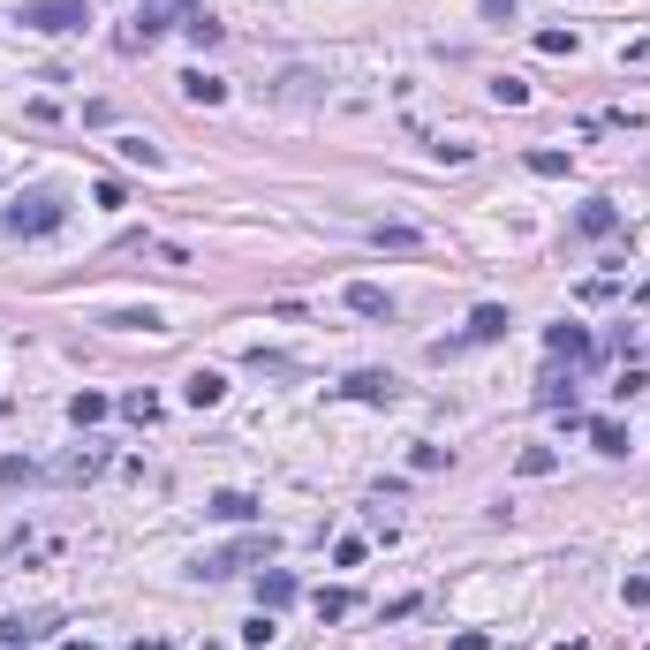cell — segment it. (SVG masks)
I'll return each mask as SVG.
<instances>
[{
	"label": "cell",
	"instance_id": "cell-4",
	"mask_svg": "<svg viewBox=\"0 0 650 650\" xmlns=\"http://www.w3.org/2000/svg\"><path fill=\"white\" fill-rule=\"evenodd\" d=\"M23 31H53V38H61V31H84V23H91V8H84V0H23Z\"/></svg>",
	"mask_w": 650,
	"mask_h": 650
},
{
	"label": "cell",
	"instance_id": "cell-16",
	"mask_svg": "<svg viewBox=\"0 0 650 650\" xmlns=\"http://www.w3.org/2000/svg\"><path fill=\"white\" fill-rule=\"evenodd\" d=\"M121 416H129V424H159V394L152 386H129V394H121Z\"/></svg>",
	"mask_w": 650,
	"mask_h": 650
},
{
	"label": "cell",
	"instance_id": "cell-30",
	"mask_svg": "<svg viewBox=\"0 0 650 650\" xmlns=\"http://www.w3.org/2000/svg\"><path fill=\"white\" fill-rule=\"evenodd\" d=\"M333 567H363V537H341V545H333Z\"/></svg>",
	"mask_w": 650,
	"mask_h": 650
},
{
	"label": "cell",
	"instance_id": "cell-31",
	"mask_svg": "<svg viewBox=\"0 0 650 650\" xmlns=\"http://www.w3.org/2000/svg\"><path fill=\"white\" fill-rule=\"evenodd\" d=\"M530 174H567V152H530Z\"/></svg>",
	"mask_w": 650,
	"mask_h": 650
},
{
	"label": "cell",
	"instance_id": "cell-6",
	"mask_svg": "<svg viewBox=\"0 0 650 650\" xmlns=\"http://www.w3.org/2000/svg\"><path fill=\"white\" fill-rule=\"evenodd\" d=\"M99 469H106V454H99V446H76V454H61V462L46 469V477H53V484H91Z\"/></svg>",
	"mask_w": 650,
	"mask_h": 650
},
{
	"label": "cell",
	"instance_id": "cell-22",
	"mask_svg": "<svg viewBox=\"0 0 650 650\" xmlns=\"http://www.w3.org/2000/svg\"><path fill=\"white\" fill-rule=\"evenodd\" d=\"M106 325H121V333H159V310H114Z\"/></svg>",
	"mask_w": 650,
	"mask_h": 650
},
{
	"label": "cell",
	"instance_id": "cell-14",
	"mask_svg": "<svg viewBox=\"0 0 650 650\" xmlns=\"http://www.w3.org/2000/svg\"><path fill=\"white\" fill-rule=\"evenodd\" d=\"M205 514H212V522H257V499L250 492H212Z\"/></svg>",
	"mask_w": 650,
	"mask_h": 650
},
{
	"label": "cell",
	"instance_id": "cell-2",
	"mask_svg": "<svg viewBox=\"0 0 650 650\" xmlns=\"http://www.w3.org/2000/svg\"><path fill=\"white\" fill-rule=\"evenodd\" d=\"M257 560H273V530H250V537H235V545L205 552V560H197V575H205V582H227V575H242V567H257Z\"/></svg>",
	"mask_w": 650,
	"mask_h": 650
},
{
	"label": "cell",
	"instance_id": "cell-11",
	"mask_svg": "<svg viewBox=\"0 0 650 650\" xmlns=\"http://www.w3.org/2000/svg\"><path fill=\"white\" fill-rule=\"evenodd\" d=\"M341 394H348V401H394L401 386H394V371H356V378L341 386Z\"/></svg>",
	"mask_w": 650,
	"mask_h": 650
},
{
	"label": "cell",
	"instance_id": "cell-3",
	"mask_svg": "<svg viewBox=\"0 0 650 650\" xmlns=\"http://www.w3.org/2000/svg\"><path fill=\"white\" fill-rule=\"evenodd\" d=\"M182 16H189V0H137V23L121 31V53H144L159 31H174Z\"/></svg>",
	"mask_w": 650,
	"mask_h": 650
},
{
	"label": "cell",
	"instance_id": "cell-32",
	"mask_svg": "<svg viewBox=\"0 0 650 650\" xmlns=\"http://www.w3.org/2000/svg\"><path fill=\"white\" fill-rule=\"evenodd\" d=\"M454 650H492V635H484V628H462V635H454Z\"/></svg>",
	"mask_w": 650,
	"mask_h": 650
},
{
	"label": "cell",
	"instance_id": "cell-17",
	"mask_svg": "<svg viewBox=\"0 0 650 650\" xmlns=\"http://www.w3.org/2000/svg\"><path fill=\"white\" fill-rule=\"evenodd\" d=\"M371 250H424V235H416V227H371Z\"/></svg>",
	"mask_w": 650,
	"mask_h": 650
},
{
	"label": "cell",
	"instance_id": "cell-13",
	"mask_svg": "<svg viewBox=\"0 0 650 650\" xmlns=\"http://www.w3.org/2000/svg\"><path fill=\"white\" fill-rule=\"evenodd\" d=\"M582 431H590V446H598V454H613V462H620V454H628V424H613V416H590V424H582Z\"/></svg>",
	"mask_w": 650,
	"mask_h": 650
},
{
	"label": "cell",
	"instance_id": "cell-23",
	"mask_svg": "<svg viewBox=\"0 0 650 650\" xmlns=\"http://www.w3.org/2000/svg\"><path fill=\"white\" fill-rule=\"evenodd\" d=\"M38 477V462H23V454H0V492H8V484H31Z\"/></svg>",
	"mask_w": 650,
	"mask_h": 650
},
{
	"label": "cell",
	"instance_id": "cell-8",
	"mask_svg": "<svg viewBox=\"0 0 650 650\" xmlns=\"http://www.w3.org/2000/svg\"><path fill=\"white\" fill-rule=\"evenodd\" d=\"M280 605H295V575L288 567H265L257 575V613H280Z\"/></svg>",
	"mask_w": 650,
	"mask_h": 650
},
{
	"label": "cell",
	"instance_id": "cell-20",
	"mask_svg": "<svg viewBox=\"0 0 650 650\" xmlns=\"http://www.w3.org/2000/svg\"><path fill=\"white\" fill-rule=\"evenodd\" d=\"M514 469H522V477H552L560 454H552V446H522V462H514Z\"/></svg>",
	"mask_w": 650,
	"mask_h": 650
},
{
	"label": "cell",
	"instance_id": "cell-34",
	"mask_svg": "<svg viewBox=\"0 0 650 650\" xmlns=\"http://www.w3.org/2000/svg\"><path fill=\"white\" fill-rule=\"evenodd\" d=\"M484 8H492V16H499V23H507V8H514V0H484Z\"/></svg>",
	"mask_w": 650,
	"mask_h": 650
},
{
	"label": "cell",
	"instance_id": "cell-29",
	"mask_svg": "<svg viewBox=\"0 0 650 650\" xmlns=\"http://www.w3.org/2000/svg\"><path fill=\"white\" fill-rule=\"evenodd\" d=\"M575 295H582V303H613V295H620V280H582Z\"/></svg>",
	"mask_w": 650,
	"mask_h": 650
},
{
	"label": "cell",
	"instance_id": "cell-28",
	"mask_svg": "<svg viewBox=\"0 0 650 650\" xmlns=\"http://www.w3.org/2000/svg\"><path fill=\"white\" fill-rule=\"evenodd\" d=\"M38 628H46V620H0V643H31Z\"/></svg>",
	"mask_w": 650,
	"mask_h": 650
},
{
	"label": "cell",
	"instance_id": "cell-35",
	"mask_svg": "<svg viewBox=\"0 0 650 650\" xmlns=\"http://www.w3.org/2000/svg\"><path fill=\"white\" fill-rule=\"evenodd\" d=\"M129 650H167V643H129Z\"/></svg>",
	"mask_w": 650,
	"mask_h": 650
},
{
	"label": "cell",
	"instance_id": "cell-24",
	"mask_svg": "<svg viewBox=\"0 0 650 650\" xmlns=\"http://www.w3.org/2000/svg\"><path fill=\"white\" fill-rule=\"evenodd\" d=\"M492 99H499V106H530V84H522V76H499Z\"/></svg>",
	"mask_w": 650,
	"mask_h": 650
},
{
	"label": "cell",
	"instance_id": "cell-1",
	"mask_svg": "<svg viewBox=\"0 0 650 650\" xmlns=\"http://www.w3.org/2000/svg\"><path fill=\"white\" fill-rule=\"evenodd\" d=\"M61 220H69V197L61 189H23L16 205L0 212V227L16 242H46V235H61Z\"/></svg>",
	"mask_w": 650,
	"mask_h": 650
},
{
	"label": "cell",
	"instance_id": "cell-33",
	"mask_svg": "<svg viewBox=\"0 0 650 650\" xmlns=\"http://www.w3.org/2000/svg\"><path fill=\"white\" fill-rule=\"evenodd\" d=\"M61 650H99V643H91V635H69V643H61Z\"/></svg>",
	"mask_w": 650,
	"mask_h": 650
},
{
	"label": "cell",
	"instance_id": "cell-9",
	"mask_svg": "<svg viewBox=\"0 0 650 650\" xmlns=\"http://www.w3.org/2000/svg\"><path fill=\"white\" fill-rule=\"evenodd\" d=\"M348 310H356V318H394V295L371 288V280H348Z\"/></svg>",
	"mask_w": 650,
	"mask_h": 650
},
{
	"label": "cell",
	"instance_id": "cell-19",
	"mask_svg": "<svg viewBox=\"0 0 650 650\" xmlns=\"http://www.w3.org/2000/svg\"><path fill=\"white\" fill-rule=\"evenodd\" d=\"M182 31H189V46H220V38H227L220 23L205 16V8H189V16H182Z\"/></svg>",
	"mask_w": 650,
	"mask_h": 650
},
{
	"label": "cell",
	"instance_id": "cell-10",
	"mask_svg": "<svg viewBox=\"0 0 650 650\" xmlns=\"http://www.w3.org/2000/svg\"><path fill=\"white\" fill-rule=\"evenodd\" d=\"M182 401H189V409H220V401H227V378H220V371H189Z\"/></svg>",
	"mask_w": 650,
	"mask_h": 650
},
{
	"label": "cell",
	"instance_id": "cell-37",
	"mask_svg": "<svg viewBox=\"0 0 650 650\" xmlns=\"http://www.w3.org/2000/svg\"><path fill=\"white\" fill-rule=\"evenodd\" d=\"M16 650H23V643H16Z\"/></svg>",
	"mask_w": 650,
	"mask_h": 650
},
{
	"label": "cell",
	"instance_id": "cell-21",
	"mask_svg": "<svg viewBox=\"0 0 650 650\" xmlns=\"http://www.w3.org/2000/svg\"><path fill=\"white\" fill-rule=\"evenodd\" d=\"M356 613V590H318V620H348Z\"/></svg>",
	"mask_w": 650,
	"mask_h": 650
},
{
	"label": "cell",
	"instance_id": "cell-27",
	"mask_svg": "<svg viewBox=\"0 0 650 650\" xmlns=\"http://www.w3.org/2000/svg\"><path fill=\"white\" fill-rule=\"evenodd\" d=\"M575 46H582L575 31H537V53H575Z\"/></svg>",
	"mask_w": 650,
	"mask_h": 650
},
{
	"label": "cell",
	"instance_id": "cell-36",
	"mask_svg": "<svg viewBox=\"0 0 650 650\" xmlns=\"http://www.w3.org/2000/svg\"><path fill=\"white\" fill-rule=\"evenodd\" d=\"M0 416H8V409H0Z\"/></svg>",
	"mask_w": 650,
	"mask_h": 650
},
{
	"label": "cell",
	"instance_id": "cell-26",
	"mask_svg": "<svg viewBox=\"0 0 650 650\" xmlns=\"http://www.w3.org/2000/svg\"><path fill=\"white\" fill-rule=\"evenodd\" d=\"M121 159H137V167H159V144H144V137H121Z\"/></svg>",
	"mask_w": 650,
	"mask_h": 650
},
{
	"label": "cell",
	"instance_id": "cell-38",
	"mask_svg": "<svg viewBox=\"0 0 650 650\" xmlns=\"http://www.w3.org/2000/svg\"><path fill=\"white\" fill-rule=\"evenodd\" d=\"M205 650H212V643H205Z\"/></svg>",
	"mask_w": 650,
	"mask_h": 650
},
{
	"label": "cell",
	"instance_id": "cell-12",
	"mask_svg": "<svg viewBox=\"0 0 650 650\" xmlns=\"http://www.w3.org/2000/svg\"><path fill=\"white\" fill-rule=\"evenodd\" d=\"M507 310H499V303H477V310H469V325H462V341H499V333H507Z\"/></svg>",
	"mask_w": 650,
	"mask_h": 650
},
{
	"label": "cell",
	"instance_id": "cell-5",
	"mask_svg": "<svg viewBox=\"0 0 650 650\" xmlns=\"http://www.w3.org/2000/svg\"><path fill=\"white\" fill-rule=\"evenodd\" d=\"M545 356L575 371V363H590V356H598V341H590L582 325H545Z\"/></svg>",
	"mask_w": 650,
	"mask_h": 650
},
{
	"label": "cell",
	"instance_id": "cell-7",
	"mask_svg": "<svg viewBox=\"0 0 650 650\" xmlns=\"http://www.w3.org/2000/svg\"><path fill=\"white\" fill-rule=\"evenodd\" d=\"M575 227H582V235H590V242H605V235H620V205H613V197H590V205H582V212H575Z\"/></svg>",
	"mask_w": 650,
	"mask_h": 650
},
{
	"label": "cell",
	"instance_id": "cell-15",
	"mask_svg": "<svg viewBox=\"0 0 650 650\" xmlns=\"http://www.w3.org/2000/svg\"><path fill=\"white\" fill-rule=\"evenodd\" d=\"M182 99H189V106H220L227 84H220V76H205V69H189V76H182Z\"/></svg>",
	"mask_w": 650,
	"mask_h": 650
},
{
	"label": "cell",
	"instance_id": "cell-18",
	"mask_svg": "<svg viewBox=\"0 0 650 650\" xmlns=\"http://www.w3.org/2000/svg\"><path fill=\"white\" fill-rule=\"evenodd\" d=\"M106 409H114L106 394H76V401H69V424H76V431H91V424H99Z\"/></svg>",
	"mask_w": 650,
	"mask_h": 650
},
{
	"label": "cell",
	"instance_id": "cell-25",
	"mask_svg": "<svg viewBox=\"0 0 650 650\" xmlns=\"http://www.w3.org/2000/svg\"><path fill=\"white\" fill-rule=\"evenodd\" d=\"M250 371H273V378H288L295 363H288V356H273V348H250Z\"/></svg>",
	"mask_w": 650,
	"mask_h": 650
}]
</instances>
